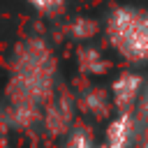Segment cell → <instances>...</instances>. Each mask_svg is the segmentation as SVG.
<instances>
[{"label":"cell","instance_id":"52a82bcc","mask_svg":"<svg viewBox=\"0 0 148 148\" xmlns=\"http://www.w3.org/2000/svg\"><path fill=\"white\" fill-rule=\"evenodd\" d=\"M69 148H92V146L88 143V139H86V136H81V134H76V136L72 139V143H69Z\"/></svg>","mask_w":148,"mask_h":148},{"label":"cell","instance_id":"277c9868","mask_svg":"<svg viewBox=\"0 0 148 148\" xmlns=\"http://www.w3.org/2000/svg\"><path fill=\"white\" fill-rule=\"evenodd\" d=\"M139 88H141V79L134 76V74H125V76H120V79L113 83V97H116V102L125 109L127 104H132V102L136 99Z\"/></svg>","mask_w":148,"mask_h":148},{"label":"cell","instance_id":"6da1fadb","mask_svg":"<svg viewBox=\"0 0 148 148\" xmlns=\"http://www.w3.org/2000/svg\"><path fill=\"white\" fill-rule=\"evenodd\" d=\"M51 74H53V60L44 49V44L39 42L28 44V49L21 51V58L16 62V74L12 81V90L16 92L14 104L28 109L30 102L44 97L51 86Z\"/></svg>","mask_w":148,"mask_h":148},{"label":"cell","instance_id":"3957f363","mask_svg":"<svg viewBox=\"0 0 148 148\" xmlns=\"http://www.w3.org/2000/svg\"><path fill=\"white\" fill-rule=\"evenodd\" d=\"M134 127H136V123L132 120V116H130L127 111H123L120 118L113 120V123L109 125V130H106V141H109V146H111V148H125V146L132 141Z\"/></svg>","mask_w":148,"mask_h":148},{"label":"cell","instance_id":"8992f818","mask_svg":"<svg viewBox=\"0 0 148 148\" xmlns=\"http://www.w3.org/2000/svg\"><path fill=\"white\" fill-rule=\"evenodd\" d=\"M136 127H148V88L139 102V120H136Z\"/></svg>","mask_w":148,"mask_h":148},{"label":"cell","instance_id":"5b68a950","mask_svg":"<svg viewBox=\"0 0 148 148\" xmlns=\"http://www.w3.org/2000/svg\"><path fill=\"white\" fill-rule=\"evenodd\" d=\"M32 7H37L39 12H46V14H51V12H58L60 9V5H62V0H28Z\"/></svg>","mask_w":148,"mask_h":148},{"label":"cell","instance_id":"7a4b0ae2","mask_svg":"<svg viewBox=\"0 0 148 148\" xmlns=\"http://www.w3.org/2000/svg\"><path fill=\"white\" fill-rule=\"evenodd\" d=\"M113 46L130 60H148V14L139 9H116L109 21Z\"/></svg>","mask_w":148,"mask_h":148}]
</instances>
